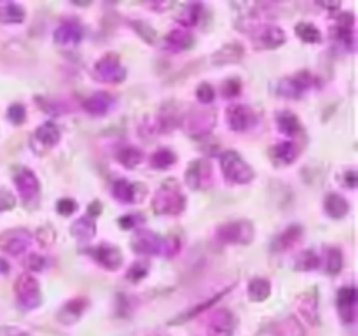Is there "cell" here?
Masks as SVG:
<instances>
[{
	"label": "cell",
	"instance_id": "836d02e7",
	"mask_svg": "<svg viewBox=\"0 0 358 336\" xmlns=\"http://www.w3.org/2000/svg\"><path fill=\"white\" fill-rule=\"evenodd\" d=\"M27 13L24 7H21L16 2H0V23L6 24H16L23 23Z\"/></svg>",
	"mask_w": 358,
	"mask_h": 336
},
{
	"label": "cell",
	"instance_id": "3957f363",
	"mask_svg": "<svg viewBox=\"0 0 358 336\" xmlns=\"http://www.w3.org/2000/svg\"><path fill=\"white\" fill-rule=\"evenodd\" d=\"M255 227L250 220L238 219L220 224L215 230V238L224 245H247L254 240Z\"/></svg>",
	"mask_w": 358,
	"mask_h": 336
},
{
	"label": "cell",
	"instance_id": "8992f818",
	"mask_svg": "<svg viewBox=\"0 0 358 336\" xmlns=\"http://www.w3.org/2000/svg\"><path fill=\"white\" fill-rule=\"evenodd\" d=\"M14 293H16V300L21 310H35L37 307H41V286L31 273H23L17 276V280L14 282Z\"/></svg>",
	"mask_w": 358,
	"mask_h": 336
},
{
	"label": "cell",
	"instance_id": "ba28073f",
	"mask_svg": "<svg viewBox=\"0 0 358 336\" xmlns=\"http://www.w3.org/2000/svg\"><path fill=\"white\" fill-rule=\"evenodd\" d=\"M252 46L259 51H269L285 44V31L275 24H257L250 31Z\"/></svg>",
	"mask_w": 358,
	"mask_h": 336
},
{
	"label": "cell",
	"instance_id": "30bf717a",
	"mask_svg": "<svg viewBox=\"0 0 358 336\" xmlns=\"http://www.w3.org/2000/svg\"><path fill=\"white\" fill-rule=\"evenodd\" d=\"M31 244V233L24 227H10L0 233V251L10 255H20L28 251Z\"/></svg>",
	"mask_w": 358,
	"mask_h": 336
},
{
	"label": "cell",
	"instance_id": "f35d334b",
	"mask_svg": "<svg viewBox=\"0 0 358 336\" xmlns=\"http://www.w3.org/2000/svg\"><path fill=\"white\" fill-rule=\"evenodd\" d=\"M115 158H117V161L122 164V167L135 168L142 163L145 156H143V150L138 149V147L124 146L117 150V156Z\"/></svg>",
	"mask_w": 358,
	"mask_h": 336
},
{
	"label": "cell",
	"instance_id": "4316f807",
	"mask_svg": "<svg viewBox=\"0 0 358 336\" xmlns=\"http://www.w3.org/2000/svg\"><path fill=\"white\" fill-rule=\"evenodd\" d=\"M83 35H84V28L79 21L66 20L56 28L55 41L62 46L79 44V42L83 41Z\"/></svg>",
	"mask_w": 358,
	"mask_h": 336
},
{
	"label": "cell",
	"instance_id": "f546056e",
	"mask_svg": "<svg viewBox=\"0 0 358 336\" xmlns=\"http://www.w3.org/2000/svg\"><path fill=\"white\" fill-rule=\"evenodd\" d=\"M324 209L332 219H343L350 212V202L339 192H329L324 200Z\"/></svg>",
	"mask_w": 358,
	"mask_h": 336
},
{
	"label": "cell",
	"instance_id": "ee69618b",
	"mask_svg": "<svg viewBox=\"0 0 358 336\" xmlns=\"http://www.w3.org/2000/svg\"><path fill=\"white\" fill-rule=\"evenodd\" d=\"M117 223L119 227H122V230H136V227H140L145 223V216L140 212H129L124 214L122 217H119Z\"/></svg>",
	"mask_w": 358,
	"mask_h": 336
},
{
	"label": "cell",
	"instance_id": "11a10c76",
	"mask_svg": "<svg viewBox=\"0 0 358 336\" xmlns=\"http://www.w3.org/2000/svg\"><path fill=\"white\" fill-rule=\"evenodd\" d=\"M37 241L41 245H49L55 241V230L51 226H44L37 231Z\"/></svg>",
	"mask_w": 358,
	"mask_h": 336
},
{
	"label": "cell",
	"instance_id": "bcb514c9",
	"mask_svg": "<svg viewBox=\"0 0 358 336\" xmlns=\"http://www.w3.org/2000/svg\"><path fill=\"white\" fill-rule=\"evenodd\" d=\"M215 97H217V90L210 83H201L198 86V90H196V98L205 105L212 104V102L215 100Z\"/></svg>",
	"mask_w": 358,
	"mask_h": 336
},
{
	"label": "cell",
	"instance_id": "681fc988",
	"mask_svg": "<svg viewBox=\"0 0 358 336\" xmlns=\"http://www.w3.org/2000/svg\"><path fill=\"white\" fill-rule=\"evenodd\" d=\"M35 102H38V105H41V108L45 112V114L58 115V114H63V112H65V107H63L62 102L49 100V98H42V97H38Z\"/></svg>",
	"mask_w": 358,
	"mask_h": 336
},
{
	"label": "cell",
	"instance_id": "7bdbcfd3",
	"mask_svg": "<svg viewBox=\"0 0 358 336\" xmlns=\"http://www.w3.org/2000/svg\"><path fill=\"white\" fill-rule=\"evenodd\" d=\"M149 273V262L140 259V261H135L128 270H126V280L129 282H140L143 280Z\"/></svg>",
	"mask_w": 358,
	"mask_h": 336
},
{
	"label": "cell",
	"instance_id": "d6986e66",
	"mask_svg": "<svg viewBox=\"0 0 358 336\" xmlns=\"http://www.w3.org/2000/svg\"><path fill=\"white\" fill-rule=\"evenodd\" d=\"M163 240L161 234L150 230H138L131 240V248L140 255H156L163 251Z\"/></svg>",
	"mask_w": 358,
	"mask_h": 336
},
{
	"label": "cell",
	"instance_id": "5b68a950",
	"mask_svg": "<svg viewBox=\"0 0 358 336\" xmlns=\"http://www.w3.org/2000/svg\"><path fill=\"white\" fill-rule=\"evenodd\" d=\"M215 121L217 115L213 111H208V108H194V111L189 112L182 119V126H184L189 136H192L196 140H203L212 133Z\"/></svg>",
	"mask_w": 358,
	"mask_h": 336
},
{
	"label": "cell",
	"instance_id": "f907efd6",
	"mask_svg": "<svg viewBox=\"0 0 358 336\" xmlns=\"http://www.w3.org/2000/svg\"><path fill=\"white\" fill-rule=\"evenodd\" d=\"M131 24H133V28H135L136 34H138L143 41L149 42V44H154V41H156V31L152 30V27H150V24L143 23V21H133Z\"/></svg>",
	"mask_w": 358,
	"mask_h": 336
},
{
	"label": "cell",
	"instance_id": "484cf974",
	"mask_svg": "<svg viewBox=\"0 0 358 336\" xmlns=\"http://www.w3.org/2000/svg\"><path fill=\"white\" fill-rule=\"evenodd\" d=\"M192 44H194V37L185 28H175L163 38V49L170 52L187 51L189 48H192Z\"/></svg>",
	"mask_w": 358,
	"mask_h": 336
},
{
	"label": "cell",
	"instance_id": "d4e9b609",
	"mask_svg": "<svg viewBox=\"0 0 358 336\" xmlns=\"http://www.w3.org/2000/svg\"><path fill=\"white\" fill-rule=\"evenodd\" d=\"M303 234H304V227L301 226V224H290L289 227H285V230H283L282 233L273 240V252L282 254V252L290 251V248H294L297 244H299Z\"/></svg>",
	"mask_w": 358,
	"mask_h": 336
},
{
	"label": "cell",
	"instance_id": "8d00e7d4",
	"mask_svg": "<svg viewBox=\"0 0 358 336\" xmlns=\"http://www.w3.org/2000/svg\"><path fill=\"white\" fill-rule=\"evenodd\" d=\"M177 154L173 153L168 147H159V149L154 150L149 158V163L154 170H166V168L173 167L177 163Z\"/></svg>",
	"mask_w": 358,
	"mask_h": 336
},
{
	"label": "cell",
	"instance_id": "ffe728a7",
	"mask_svg": "<svg viewBox=\"0 0 358 336\" xmlns=\"http://www.w3.org/2000/svg\"><path fill=\"white\" fill-rule=\"evenodd\" d=\"M112 196H114L117 202L124 203V205H131V203L142 202L143 195H145V188L138 182H131L128 178H117L114 181L110 188Z\"/></svg>",
	"mask_w": 358,
	"mask_h": 336
},
{
	"label": "cell",
	"instance_id": "f6af8a7d",
	"mask_svg": "<svg viewBox=\"0 0 358 336\" xmlns=\"http://www.w3.org/2000/svg\"><path fill=\"white\" fill-rule=\"evenodd\" d=\"M7 119H9L13 125H23L27 121V107L23 104H13L7 108Z\"/></svg>",
	"mask_w": 358,
	"mask_h": 336
},
{
	"label": "cell",
	"instance_id": "7402d4cb",
	"mask_svg": "<svg viewBox=\"0 0 358 336\" xmlns=\"http://www.w3.org/2000/svg\"><path fill=\"white\" fill-rule=\"evenodd\" d=\"M13 177H14V184H16V189L20 191V195L23 196L24 200L35 198V196L38 195V188H41V184H38L37 175H35L30 168L17 167L16 170H14Z\"/></svg>",
	"mask_w": 358,
	"mask_h": 336
},
{
	"label": "cell",
	"instance_id": "4fadbf2b",
	"mask_svg": "<svg viewBox=\"0 0 358 336\" xmlns=\"http://www.w3.org/2000/svg\"><path fill=\"white\" fill-rule=\"evenodd\" d=\"M303 322L294 315H287V317L278 318V321L268 322L259 329L257 336H304Z\"/></svg>",
	"mask_w": 358,
	"mask_h": 336
},
{
	"label": "cell",
	"instance_id": "cb8c5ba5",
	"mask_svg": "<svg viewBox=\"0 0 358 336\" xmlns=\"http://www.w3.org/2000/svg\"><path fill=\"white\" fill-rule=\"evenodd\" d=\"M115 104V97L108 91H96L83 102V107L91 115H105L112 111Z\"/></svg>",
	"mask_w": 358,
	"mask_h": 336
},
{
	"label": "cell",
	"instance_id": "60d3db41",
	"mask_svg": "<svg viewBox=\"0 0 358 336\" xmlns=\"http://www.w3.org/2000/svg\"><path fill=\"white\" fill-rule=\"evenodd\" d=\"M241 90H243V83H241L240 77L234 76V77H227V79H224L222 84H220L219 91L224 98L233 100V98L240 97Z\"/></svg>",
	"mask_w": 358,
	"mask_h": 336
},
{
	"label": "cell",
	"instance_id": "91938a15",
	"mask_svg": "<svg viewBox=\"0 0 358 336\" xmlns=\"http://www.w3.org/2000/svg\"><path fill=\"white\" fill-rule=\"evenodd\" d=\"M147 336H168V335H163V332H150V335Z\"/></svg>",
	"mask_w": 358,
	"mask_h": 336
},
{
	"label": "cell",
	"instance_id": "db71d44e",
	"mask_svg": "<svg viewBox=\"0 0 358 336\" xmlns=\"http://www.w3.org/2000/svg\"><path fill=\"white\" fill-rule=\"evenodd\" d=\"M339 181H341V184L345 186V188L355 189L358 186V175H357L355 168H348V170L343 172L341 177H339Z\"/></svg>",
	"mask_w": 358,
	"mask_h": 336
},
{
	"label": "cell",
	"instance_id": "4dcf8cb0",
	"mask_svg": "<svg viewBox=\"0 0 358 336\" xmlns=\"http://www.w3.org/2000/svg\"><path fill=\"white\" fill-rule=\"evenodd\" d=\"M320 266H324V272L327 275H338L345 266V258L339 247H325L324 255L320 258Z\"/></svg>",
	"mask_w": 358,
	"mask_h": 336
},
{
	"label": "cell",
	"instance_id": "9a60e30c",
	"mask_svg": "<svg viewBox=\"0 0 358 336\" xmlns=\"http://www.w3.org/2000/svg\"><path fill=\"white\" fill-rule=\"evenodd\" d=\"M84 252H87L94 262H98L101 268L108 270V272H115L122 265L121 251L112 244H98L94 247L86 248Z\"/></svg>",
	"mask_w": 358,
	"mask_h": 336
},
{
	"label": "cell",
	"instance_id": "6da1fadb",
	"mask_svg": "<svg viewBox=\"0 0 358 336\" xmlns=\"http://www.w3.org/2000/svg\"><path fill=\"white\" fill-rule=\"evenodd\" d=\"M185 195L175 178L163 182L152 198V210L157 216H180L185 210Z\"/></svg>",
	"mask_w": 358,
	"mask_h": 336
},
{
	"label": "cell",
	"instance_id": "8fae6325",
	"mask_svg": "<svg viewBox=\"0 0 358 336\" xmlns=\"http://www.w3.org/2000/svg\"><path fill=\"white\" fill-rule=\"evenodd\" d=\"M59 139H62V132H59L58 126L51 121L44 122V125L38 126V128L34 132V135H31V140H30L31 150H34L35 154L44 156L48 150H51L52 147L58 146Z\"/></svg>",
	"mask_w": 358,
	"mask_h": 336
},
{
	"label": "cell",
	"instance_id": "9f6ffc18",
	"mask_svg": "<svg viewBox=\"0 0 358 336\" xmlns=\"http://www.w3.org/2000/svg\"><path fill=\"white\" fill-rule=\"evenodd\" d=\"M0 336H30V332L16 326H0Z\"/></svg>",
	"mask_w": 358,
	"mask_h": 336
},
{
	"label": "cell",
	"instance_id": "277c9868",
	"mask_svg": "<svg viewBox=\"0 0 358 336\" xmlns=\"http://www.w3.org/2000/svg\"><path fill=\"white\" fill-rule=\"evenodd\" d=\"M318 77H315L313 74L303 70V72H297L290 77H283L282 80L276 86V93L283 98H289V100H297V98L303 97L308 90L311 88H317Z\"/></svg>",
	"mask_w": 358,
	"mask_h": 336
},
{
	"label": "cell",
	"instance_id": "680465c9",
	"mask_svg": "<svg viewBox=\"0 0 358 336\" xmlns=\"http://www.w3.org/2000/svg\"><path fill=\"white\" fill-rule=\"evenodd\" d=\"M10 272V265L6 258H0V275H7Z\"/></svg>",
	"mask_w": 358,
	"mask_h": 336
},
{
	"label": "cell",
	"instance_id": "83f0119b",
	"mask_svg": "<svg viewBox=\"0 0 358 336\" xmlns=\"http://www.w3.org/2000/svg\"><path fill=\"white\" fill-rule=\"evenodd\" d=\"M245 56V48L240 42H227L222 48L217 49L212 55V63L213 65H233V63L241 62Z\"/></svg>",
	"mask_w": 358,
	"mask_h": 336
},
{
	"label": "cell",
	"instance_id": "44dd1931",
	"mask_svg": "<svg viewBox=\"0 0 358 336\" xmlns=\"http://www.w3.org/2000/svg\"><path fill=\"white\" fill-rule=\"evenodd\" d=\"M87 308H90V300L86 296H76L59 308L58 314H56V318H58L59 324L73 326L86 314Z\"/></svg>",
	"mask_w": 358,
	"mask_h": 336
},
{
	"label": "cell",
	"instance_id": "6f0895ef",
	"mask_svg": "<svg viewBox=\"0 0 358 336\" xmlns=\"http://www.w3.org/2000/svg\"><path fill=\"white\" fill-rule=\"evenodd\" d=\"M100 214H101V203L98 202V200H94L93 203H90V205H87V214H86L87 217H91V219H96Z\"/></svg>",
	"mask_w": 358,
	"mask_h": 336
},
{
	"label": "cell",
	"instance_id": "c3c4849f",
	"mask_svg": "<svg viewBox=\"0 0 358 336\" xmlns=\"http://www.w3.org/2000/svg\"><path fill=\"white\" fill-rule=\"evenodd\" d=\"M79 210V203L73 198H62L56 203V212L63 217H70L72 214H76Z\"/></svg>",
	"mask_w": 358,
	"mask_h": 336
},
{
	"label": "cell",
	"instance_id": "9c48e42d",
	"mask_svg": "<svg viewBox=\"0 0 358 336\" xmlns=\"http://www.w3.org/2000/svg\"><path fill=\"white\" fill-rule=\"evenodd\" d=\"M213 181V167L206 158H198L191 161L185 170V182L194 191H201L212 186Z\"/></svg>",
	"mask_w": 358,
	"mask_h": 336
},
{
	"label": "cell",
	"instance_id": "d590c367",
	"mask_svg": "<svg viewBox=\"0 0 358 336\" xmlns=\"http://www.w3.org/2000/svg\"><path fill=\"white\" fill-rule=\"evenodd\" d=\"M203 13H205V7H203V4H187V6L182 9V13L178 14L177 21L185 28V30H187V28L196 27V24L201 21Z\"/></svg>",
	"mask_w": 358,
	"mask_h": 336
},
{
	"label": "cell",
	"instance_id": "816d5d0a",
	"mask_svg": "<svg viewBox=\"0 0 358 336\" xmlns=\"http://www.w3.org/2000/svg\"><path fill=\"white\" fill-rule=\"evenodd\" d=\"M180 247H182V241L178 237H166L163 240V254L166 255V258H173V255H177L178 252H180Z\"/></svg>",
	"mask_w": 358,
	"mask_h": 336
},
{
	"label": "cell",
	"instance_id": "b9f144b4",
	"mask_svg": "<svg viewBox=\"0 0 358 336\" xmlns=\"http://www.w3.org/2000/svg\"><path fill=\"white\" fill-rule=\"evenodd\" d=\"M136 303L138 301L129 296V294H117V298H115V314H117V317H129L136 310Z\"/></svg>",
	"mask_w": 358,
	"mask_h": 336
},
{
	"label": "cell",
	"instance_id": "f5cc1de1",
	"mask_svg": "<svg viewBox=\"0 0 358 336\" xmlns=\"http://www.w3.org/2000/svg\"><path fill=\"white\" fill-rule=\"evenodd\" d=\"M16 206V196L9 189H0V212L13 210Z\"/></svg>",
	"mask_w": 358,
	"mask_h": 336
},
{
	"label": "cell",
	"instance_id": "d6a6232c",
	"mask_svg": "<svg viewBox=\"0 0 358 336\" xmlns=\"http://www.w3.org/2000/svg\"><path fill=\"white\" fill-rule=\"evenodd\" d=\"M247 293L248 300L254 301V303H261V301H266L271 296V284L264 276H255L248 282Z\"/></svg>",
	"mask_w": 358,
	"mask_h": 336
},
{
	"label": "cell",
	"instance_id": "52a82bcc",
	"mask_svg": "<svg viewBox=\"0 0 358 336\" xmlns=\"http://www.w3.org/2000/svg\"><path fill=\"white\" fill-rule=\"evenodd\" d=\"M93 77L101 83L117 84L124 80L126 70L121 65V56L117 52H107L93 66Z\"/></svg>",
	"mask_w": 358,
	"mask_h": 336
},
{
	"label": "cell",
	"instance_id": "5bb4252c",
	"mask_svg": "<svg viewBox=\"0 0 358 336\" xmlns=\"http://www.w3.org/2000/svg\"><path fill=\"white\" fill-rule=\"evenodd\" d=\"M238 329V317L229 308H219L206 326V336H234Z\"/></svg>",
	"mask_w": 358,
	"mask_h": 336
},
{
	"label": "cell",
	"instance_id": "74e56055",
	"mask_svg": "<svg viewBox=\"0 0 358 336\" xmlns=\"http://www.w3.org/2000/svg\"><path fill=\"white\" fill-rule=\"evenodd\" d=\"M70 233H72V237L77 238V240H91V238L96 234V224H94V219L83 216L70 226Z\"/></svg>",
	"mask_w": 358,
	"mask_h": 336
},
{
	"label": "cell",
	"instance_id": "7c38bea8",
	"mask_svg": "<svg viewBox=\"0 0 358 336\" xmlns=\"http://www.w3.org/2000/svg\"><path fill=\"white\" fill-rule=\"evenodd\" d=\"M226 122L233 132H248L257 122V114H255L250 105L233 104L226 111Z\"/></svg>",
	"mask_w": 358,
	"mask_h": 336
},
{
	"label": "cell",
	"instance_id": "7a4b0ae2",
	"mask_svg": "<svg viewBox=\"0 0 358 336\" xmlns=\"http://www.w3.org/2000/svg\"><path fill=\"white\" fill-rule=\"evenodd\" d=\"M220 172L231 184H248L254 181L255 172L238 150H226L220 154Z\"/></svg>",
	"mask_w": 358,
	"mask_h": 336
},
{
	"label": "cell",
	"instance_id": "f1b7e54d",
	"mask_svg": "<svg viewBox=\"0 0 358 336\" xmlns=\"http://www.w3.org/2000/svg\"><path fill=\"white\" fill-rule=\"evenodd\" d=\"M231 289H233V287H226V289L220 290V293H217V294H213L212 298H208V300L203 301V303H198V304H196V307L189 308V310H185L184 314L177 315V317H175L173 321H171V324H184V322H187L189 318H194V317H198V315L205 314V312L208 310V308L215 307V304L219 303V301L222 300V298L226 296V294L229 293Z\"/></svg>",
	"mask_w": 358,
	"mask_h": 336
},
{
	"label": "cell",
	"instance_id": "ab89813d",
	"mask_svg": "<svg viewBox=\"0 0 358 336\" xmlns=\"http://www.w3.org/2000/svg\"><path fill=\"white\" fill-rule=\"evenodd\" d=\"M296 35L306 44H320L322 42V31L317 28V24L310 23V21H301L296 24Z\"/></svg>",
	"mask_w": 358,
	"mask_h": 336
},
{
	"label": "cell",
	"instance_id": "603a6c76",
	"mask_svg": "<svg viewBox=\"0 0 358 336\" xmlns=\"http://www.w3.org/2000/svg\"><path fill=\"white\" fill-rule=\"evenodd\" d=\"M182 112L178 111V105L173 104V102H166V104L161 107L159 114H157V122L156 128L157 132L161 133H170L173 130H177L178 126L182 125Z\"/></svg>",
	"mask_w": 358,
	"mask_h": 336
},
{
	"label": "cell",
	"instance_id": "1f68e13d",
	"mask_svg": "<svg viewBox=\"0 0 358 336\" xmlns=\"http://www.w3.org/2000/svg\"><path fill=\"white\" fill-rule=\"evenodd\" d=\"M276 125H278L280 133L287 136H296L303 132V122L294 112L282 111L276 114Z\"/></svg>",
	"mask_w": 358,
	"mask_h": 336
},
{
	"label": "cell",
	"instance_id": "7dc6e473",
	"mask_svg": "<svg viewBox=\"0 0 358 336\" xmlns=\"http://www.w3.org/2000/svg\"><path fill=\"white\" fill-rule=\"evenodd\" d=\"M24 266H27L28 272H42V270L48 266V261H45L44 255L37 254V252H31L24 258Z\"/></svg>",
	"mask_w": 358,
	"mask_h": 336
},
{
	"label": "cell",
	"instance_id": "ac0fdd59",
	"mask_svg": "<svg viewBox=\"0 0 358 336\" xmlns=\"http://www.w3.org/2000/svg\"><path fill=\"white\" fill-rule=\"evenodd\" d=\"M301 156V146L296 140H282L269 147V160L275 167L283 168L294 164Z\"/></svg>",
	"mask_w": 358,
	"mask_h": 336
},
{
	"label": "cell",
	"instance_id": "2e32d148",
	"mask_svg": "<svg viewBox=\"0 0 358 336\" xmlns=\"http://www.w3.org/2000/svg\"><path fill=\"white\" fill-rule=\"evenodd\" d=\"M336 304H338V314L341 317V321L345 324L352 326L355 324L357 314H358V293L353 286L341 287L338 290V300H336Z\"/></svg>",
	"mask_w": 358,
	"mask_h": 336
},
{
	"label": "cell",
	"instance_id": "e0dca14e",
	"mask_svg": "<svg viewBox=\"0 0 358 336\" xmlns=\"http://www.w3.org/2000/svg\"><path fill=\"white\" fill-rule=\"evenodd\" d=\"M296 308L297 314H299V321H304L306 324L315 326L318 324V289L317 287H311V289L304 290L299 294V298L296 300Z\"/></svg>",
	"mask_w": 358,
	"mask_h": 336
},
{
	"label": "cell",
	"instance_id": "e575fe53",
	"mask_svg": "<svg viewBox=\"0 0 358 336\" xmlns=\"http://www.w3.org/2000/svg\"><path fill=\"white\" fill-rule=\"evenodd\" d=\"M318 268H320V255L313 248L299 252L294 259V270H297V272H315Z\"/></svg>",
	"mask_w": 358,
	"mask_h": 336
}]
</instances>
